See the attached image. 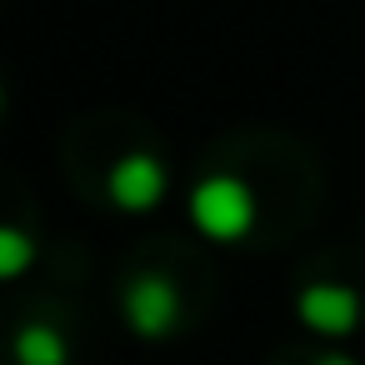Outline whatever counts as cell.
I'll return each mask as SVG.
<instances>
[{"label":"cell","instance_id":"cell-1","mask_svg":"<svg viewBox=\"0 0 365 365\" xmlns=\"http://www.w3.org/2000/svg\"><path fill=\"white\" fill-rule=\"evenodd\" d=\"M190 215L210 240H240L255 225V195L235 175H210L190 195Z\"/></svg>","mask_w":365,"mask_h":365},{"label":"cell","instance_id":"cell-2","mask_svg":"<svg viewBox=\"0 0 365 365\" xmlns=\"http://www.w3.org/2000/svg\"><path fill=\"white\" fill-rule=\"evenodd\" d=\"M175 315H180V295H175L170 280H160V275L130 280V290H125V320L140 335H165L175 325Z\"/></svg>","mask_w":365,"mask_h":365},{"label":"cell","instance_id":"cell-3","mask_svg":"<svg viewBox=\"0 0 365 365\" xmlns=\"http://www.w3.org/2000/svg\"><path fill=\"white\" fill-rule=\"evenodd\" d=\"M160 195H165V170H160L155 155L135 150V155H125V160L110 165V200L120 210H150Z\"/></svg>","mask_w":365,"mask_h":365},{"label":"cell","instance_id":"cell-4","mask_svg":"<svg viewBox=\"0 0 365 365\" xmlns=\"http://www.w3.org/2000/svg\"><path fill=\"white\" fill-rule=\"evenodd\" d=\"M300 320L320 335H345L360 320V300L345 285H310L300 290Z\"/></svg>","mask_w":365,"mask_h":365},{"label":"cell","instance_id":"cell-5","mask_svg":"<svg viewBox=\"0 0 365 365\" xmlns=\"http://www.w3.org/2000/svg\"><path fill=\"white\" fill-rule=\"evenodd\" d=\"M16 360L21 365H66V340L51 325H26L16 335Z\"/></svg>","mask_w":365,"mask_h":365},{"label":"cell","instance_id":"cell-6","mask_svg":"<svg viewBox=\"0 0 365 365\" xmlns=\"http://www.w3.org/2000/svg\"><path fill=\"white\" fill-rule=\"evenodd\" d=\"M31 260H36L31 235H26V230H16V225H0V280H16Z\"/></svg>","mask_w":365,"mask_h":365},{"label":"cell","instance_id":"cell-7","mask_svg":"<svg viewBox=\"0 0 365 365\" xmlns=\"http://www.w3.org/2000/svg\"><path fill=\"white\" fill-rule=\"evenodd\" d=\"M320 365H355V360H345V355H325Z\"/></svg>","mask_w":365,"mask_h":365},{"label":"cell","instance_id":"cell-8","mask_svg":"<svg viewBox=\"0 0 365 365\" xmlns=\"http://www.w3.org/2000/svg\"><path fill=\"white\" fill-rule=\"evenodd\" d=\"M0 106H6V96H0Z\"/></svg>","mask_w":365,"mask_h":365}]
</instances>
